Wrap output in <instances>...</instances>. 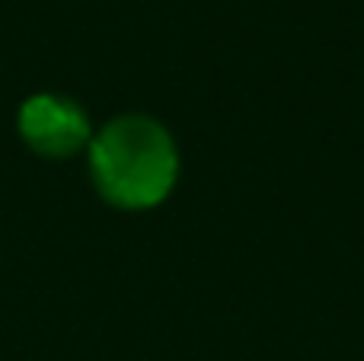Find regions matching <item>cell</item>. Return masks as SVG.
I'll use <instances>...</instances> for the list:
<instances>
[{"label":"cell","mask_w":364,"mask_h":361,"mask_svg":"<svg viewBox=\"0 0 364 361\" xmlns=\"http://www.w3.org/2000/svg\"><path fill=\"white\" fill-rule=\"evenodd\" d=\"M100 192L122 208H151L164 202L176 179V151L157 122L125 115L102 128L90 151Z\"/></svg>","instance_id":"obj_1"},{"label":"cell","mask_w":364,"mask_h":361,"mask_svg":"<svg viewBox=\"0 0 364 361\" xmlns=\"http://www.w3.org/2000/svg\"><path fill=\"white\" fill-rule=\"evenodd\" d=\"M23 138L45 157H68L87 141V119L61 96H32L19 112Z\"/></svg>","instance_id":"obj_2"}]
</instances>
